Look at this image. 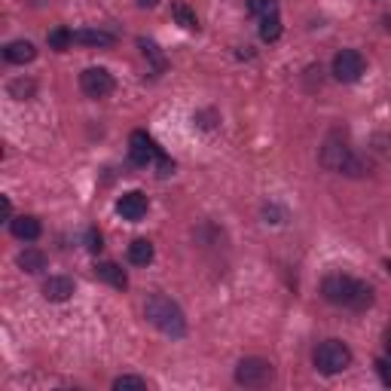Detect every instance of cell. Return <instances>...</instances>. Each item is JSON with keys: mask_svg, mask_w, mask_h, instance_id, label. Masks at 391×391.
<instances>
[{"mask_svg": "<svg viewBox=\"0 0 391 391\" xmlns=\"http://www.w3.org/2000/svg\"><path fill=\"white\" fill-rule=\"evenodd\" d=\"M272 379H276V370L263 358H245V361H238V367H236V382L245 388H263V386H269Z\"/></svg>", "mask_w": 391, "mask_h": 391, "instance_id": "5", "label": "cell"}, {"mask_svg": "<svg viewBox=\"0 0 391 391\" xmlns=\"http://www.w3.org/2000/svg\"><path fill=\"white\" fill-rule=\"evenodd\" d=\"M352 364V352H348L346 342L339 339H324L318 348H315V367L321 373L333 376V373H342V370Z\"/></svg>", "mask_w": 391, "mask_h": 391, "instance_id": "3", "label": "cell"}, {"mask_svg": "<svg viewBox=\"0 0 391 391\" xmlns=\"http://www.w3.org/2000/svg\"><path fill=\"white\" fill-rule=\"evenodd\" d=\"M71 293H74V281L67 276H49L43 281V297L49 303H65V300H71Z\"/></svg>", "mask_w": 391, "mask_h": 391, "instance_id": "10", "label": "cell"}, {"mask_svg": "<svg viewBox=\"0 0 391 391\" xmlns=\"http://www.w3.org/2000/svg\"><path fill=\"white\" fill-rule=\"evenodd\" d=\"M71 43H74V31H67V28H56V31H49V46H52L56 52H65Z\"/></svg>", "mask_w": 391, "mask_h": 391, "instance_id": "20", "label": "cell"}, {"mask_svg": "<svg viewBox=\"0 0 391 391\" xmlns=\"http://www.w3.org/2000/svg\"><path fill=\"white\" fill-rule=\"evenodd\" d=\"M19 266H22L25 272H40V269H46V254L37 251V248H25L22 254H19Z\"/></svg>", "mask_w": 391, "mask_h": 391, "instance_id": "16", "label": "cell"}, {"mask_svg": "<svg viewBox=\"0 0 391 391\" xmlns=\"http://www.w3.org/2000/svg\"><path fill=\"white\" fill-rule=\"evenodd\" d=\"M260 37H263L266 43L278 40V37H281V19H278V16H266V19H260Z\"/></svg>", "mask_w": 391, "mask_h": 391, "instance_id": "18", "label": "cell"}, {"mask_svg": "<svg viewBox=\"0 0 391 391\" xmlns=\"http://www.w3.org/2000/svg\"><path fill=\"white\" fill-rule=\"evenodd\" d=\"M321 166L331 168V171H339V175H348V177L364 175V166L352 156V150H348L346 144H336V141H331L321 150Z\"/></svg>", "mask_w": 391, "mask_h": 391, "instance_id": "4", "label": "cell"}, {"mask_svg": "<svg viewBox=\"0 0 391 391\" xmlns=\"http://www.w3.org/2000/svg\"><path fill=\"white\" fill-rule=\"evenodd\" d=\"M10 92L16 95V98H22V101H25V98H28V95L34 92V83H22V80H16V83L10 86Z\"/></svg>", "mask_w": 391, "mask_h": 391, "instance_id": "23", "label": "cell"}, {"mask_svg": "<svg viewBox=\"0 0 391 391\" xmlns=\"http://www.w3.org/2000/svg\"><path fill=\"white\" fill-rule=\"evenodd\" d=\"M10 230L16 238H22V242H34V238H40V221L34 214H22V217H12L10 221Z\"/></svg>", "mask_w": 391, "mask_h": 391, "instance_id": "12", "label": "cell"}, {"mask_svg": "<svg viewBox=\"0 0 391 391\" xmlns=\"http://www.w3.org/2000/svg\"><path fill=\"white\" fill-rule=\"evenodd\" d=\"M113 77L111 71H104V67H86L83 74H80V89L89 95V98H104V95L113 92Z\"/></svg>", "mask_w": 391, "mask_h": 391, "instance_id": "6", "label": "cell"}, {"mask_svg": "<svg viewBox=\"0 0 391 391\" xmlns=\"http://www.w3.org/2000/svg\"><path fill=\"white\" fill-rule=\"evenodd\" d=\"M171 16H175V22L181 25V28H187V31H196V28H199L196 12L190 10L187 3H175V6H171Z\"/></svg>", "mask_w": 391, "mask_h": 391, "instance_id": "17", "label": "cell"}, {"mask_svg": "<svg viewBox=\"0 0 391 391\" xmlns=\"http://www.w3.org/2000/svg\"><path fill=\"white\" fill-rule=\"evenodd\" d=\"M138 3L144 6V10H150V6H156V0H138Z\"/></svg>", "mask_w": 391, "mask_h": 391, "instance_id": "25", "label": "cell"}, {"mask_svg": "<svg viewBox=\"0 0 391 391\" xmlns=\"http://www.w3.org/2000/svg\"><path fill=\"white\" fill-rule=\"evenodd\" d=\"M364 74V56L355 49H342L336 52L333 58V77L339 80V83H355V80H361Z\"/></svg>", "mask_w": 391, "mask_h": 391, "instance_id": "7", "label": "cell"}, {"mask_svg": "<svg viewBox=\"0 0 391 391\" xmlns=\"http://www.w3.org/2000/svg\"><path fill=\"white\" fill-rule=\"evenodd\" d=\"M34 56H37V49H34L31 40H12L3 49V58L10 65H28V61H34Z\"/></svg>", "mask_w": 391, "mask_h": 391, "instance_id": "11", "label": "cell"}, {"mask_svg": "<svg viewBox=\"0 0 391 391\" xmlns=\"http://www.w3.org/2000/svg\"><path fill=\"white\" fill-rule=\"evenodd\" d=\"M386 348H388V355H391V331H388V336H386Z\"/></svg>", "mask_w": 391, "mask_h": 391, "instance_id": "26", "label": "cell"}, {"mask_svg": "<svg viewBox=\"0 0 391 391\" xmlns=\"http://www.w3.org/2000/svg\"><path fill=\"white\" fill-rule=\"evenodd\" d=\"M86 248L92 251V254H98L101 248H104V238H101L98 230H89V232H86Z\"/></svg>", "mask_w": 391, "mask_h": 391, "instance_id": "22", "label": "cell"}, {"mask_svg": "<svg viewBox=\"0 0 391 391\" xmlns=\"http://www.w3.org/2000/svg\"><path fill=\"white\" fill-rule=\"evenodd\" d=\"M159 153L162 150L156 147V141L147 132H132V138H129V156H132L135 166H150L153 159H159Z\"/></svg>", "mask_w": 391, "mask_h": 391, "instance_id": "8", "label": "cell"}, {"mask_svg": "<svg viewBox=\"0 0 391 391\" xmlns=\"http://www.w3.org/2000/svg\"><path fill=\"white\" fill-rule=\"evenodd\" d=\"M129 260H132L135 266H147L150 260H153V245H150L147 238H135V242L129 245Z\"/></svg>", "mask_w": 391, "mask_h": 391, "instance_id": "15", "label": "cell"}, {"mask_svg": "<svg viewBox=\"0 0 391 391\" xmlns=\"http://www.w3.org/2000/svg\"><path fill=\"white\" fill-rule=\"evenodd\" d=\"M248 10L254 16L266 19V16H278V0H248Z\"/></svg>", "mask_w": 391, "mask_h": 391, "instance_id": "19", "label": "cell"}, {"mask_svg": "<svg viewBox=\"0 0 391 391\" xmlns=\"http://www.w3.org/2000/svg\"><path fill=\"white\" fill-rule=\"evenodd\" d=\"M116 211L122 214V221L138 223L141 217L147 214V196L138 193V190H132V193H122L120 202H116Z\"/></svg>", "mask_w": 391, "mask_h": 391, "instance_id": "9", "label": "cell"}, {"mask_svg": "<svg viewBox=\"0 0 391 391\" xmlns=\"http://www.w3.org/2000/svg\"><path fill=\"white\" fill-rule=\"evenodd\" d=\"M386 28L391 31V16H386Z\"/></svg>", "mask_w": 391, "mask_h": 391, "instance_id": "27", "label": "cell"}, {"mask_svg": "<svg viewBox=\"0 0 391 391\" xmlns=\"http://www.w3.org/2000/svg\"><path fill=\"white\" fill-rule=\"evenodd\" d=\"M74 43H83V46H113V34L83 28V31H74Z\"/></svg>", "mask_w": 391, "mask_h": 391, "instance_id": "14", "label": "cell"}, {"mask_svg": "<svg viewBox=\"0 0 391 391\" xmlns=\"http://www.w3.org/2000/svg\"><path fill=\"white\" fill-rule=\"evenodd\" d=\"M321 293H324V300L333 306L367 309L373 303V287H370L367 281H355L348 276H327L321 281Z\"/></svg>", "mask_w": 391, "mask_h": 391, "instance_id": "1", "label": "cell"}, {"mask_svg": "<svg viewBox=\"0 0 391 391\" xmlns=\"http://www.w3.org/2000/svg\"><path fill=\"white\" fill-rule=\"evenodd\" d=\"M386 269H388V276H391V260H386Z\"/></svg>", "mask_w": 391, "mask_h": 391, "instance_id": "28", "label": "cell"}, {"mask_svg": "<svg viewBox=\"0 0 391 391\" xmlns=\"http://www.w3.org/2000/svg\"><path fill=\"white\" fill-rule=\"evenodd\" d=\"M376 370H379L382 382H386V386H391V364H388V361H376Z\"/></svg>", "mask_w": 391, "mask_h": 391, "instance_id": "24", "label": "cell"}, {"mask_svg": "<svg viewBox=\"0 0 391 391\" xmlns=\"http://www.w3.org/2000/svg\"><path fill=\"white\" fill-rule=\"evenodd\" d=\"M113 388L116 391H129V388L144 391V388H147V379H141V376H120V379L113 382Z\"/></svg>", "mask_w": 391, "mask_h": 391, "instance_id": "21", "label": "cell"}, {"mask_svg": "<svg viewBox=\"0 0 391 391\" xmlns=\"http://www.w3.org/2000/svg\"><path fill=\"white\" fill-rule=\"evenodd\" d=\"M144 315H147V321L156 327V331H162L166 336H183L187 333V318H183L181 306L175 303V300H168L166 293H153V297H147V303H144Z\"/></svg>", "mask_w": 391, "mask_h": 391, "instance_id": "2", "label": "cell"}, {"mask_svg": "<svg viewBox=\"0 0 391 391\" xmlns=\"http://www.w3.org/2000/svg\"><path fill=\"white\" fill-rule=\"evenodd\" d=\"M95 276H98L101 281H107L111 287H120V291L129 284V276L116 263H98V266H95Z\"/></svg>", "mask_w": 391, "mask_h": 391, "instance_id": "13", "label": "cell"}]
</instances>
